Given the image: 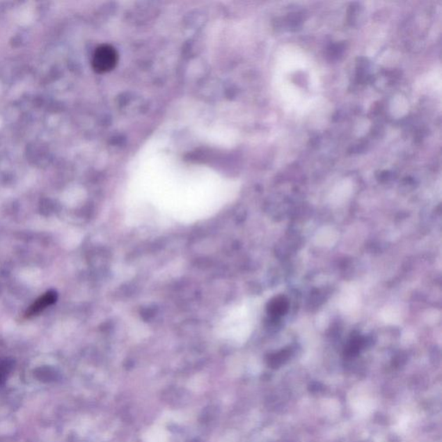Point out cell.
Returning a JSON list of instances; mask_svg holds the SVG:
<instances>
[{
    "label": "cell",
    "mask_w": 442,
    "mask_h": 442,
    "mask_svg": "<svg viewBox=\"0 0 442 442\" xmlns=\"http://www.w3.org/2000/svg\"><path fill=\"white\" fill-rule=\"evenodd\" d=\"M56 300V294L55 292H49L46 293L45 296L39 298V299L35 301V303L32 305L30 308V310L27 311V315H35L40 313L42 310H45V308L49 305L55 303Z\"/></svg>",
    "instance_id": "cell-2"
},
{
    "label": "cell",
    "mask_w": 442,
    "mask_h": 442,
    "mask_svg": "<svg viewBox=\"0 0 442 442\" xmlns=\"http://www.w3.org/2000/svg\"><path fill=\"white\" fill-rule=\"evenodd\" d=\"M118 62V54L113 46L100 45L93 53L92 66L98 74H105L116 67Z\"/></svg>",
    "instance_id": "cell-1"
},
{
    "label": "cell",
    "mask_w": 442,
    "mask_h": 442,
    "mask_svg": "<svg viewBox=\"0 0 442 442\" xmlns=\"http://www.w3.org/2000/svg\"><path fill=\"white\" fill-rule=\"evenodd\" d=\"M143 442H170L166 430L161 427L150 429L143 436Z\"/></svg>",
    "instance_id": "cell-3"
},
{
    "label": "cell",
    "mask_w": 442,
    "mask_h": 442,
    "mask_svg": "<svg viewBox=\"0 0 442 442\" xmlns=\"http://www.w3.org/2000/svg\"><path fill=\"white\" fill-rule=\"evenodd\" d=\"M354 406L356 411L361 415L369 414L373 408L372 399L366 397L356 398Z\"/></svg>",
    "instance_id": "cell-4"
}]
</instances>
